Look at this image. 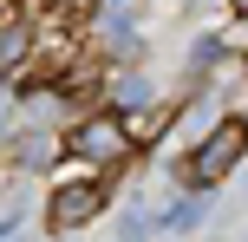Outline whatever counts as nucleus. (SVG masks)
<instances>
[{
	"label": "nucleus",
	"instance_id": "2",
	"mask_svg": "<svg viewBox=\"0 0 248 242\" xmlns=\"http://www.w3.org/2000/svg\"><path fill=\"white\" fill-rule=\"evenodd\" d=\"M242 157H248V118H222V125L202 131V144L183 157V170H176V177H183L189 190H216V183H222Z\"/></svg>",
	"mask_w": 248,
	"mask_h": 242
},
{
	"label": "nucleus",
	"instance_id": "3",
	"mask_svg": "<svg viewBox=\"0 0 248 242\" xmlns=\"http://www.w3.org/2000/svg\"><path fill=\"white\" fill-rule=\"evenodd\" d=\"M98 210H105V183H98V170H85L78 183H59V190H52L46 223H52L59 236H72V229H85V223L98 216Z\"/></svg>",
	"mask_w": 248,
	"mask_h": 242
},
{
	"label": "nucleus",
	"instance_id": "4",
	"mask_svg": "<svg viewBox=\"0 0 248 242\" xmlns=\"http://www.w3.org/2000/svg\"><path fill=\"white\" fill-rule=\"evenodd\" d=\"M229 7H235V13H248V0H229Z\"/></svg>",
	"mask_w": 248,
	"mask_h": 242
},
{
	"label": "nucleus",
	"instance_id": "5",
	"mask_svg": "<svg viewBox=\"0 0 248 242\" xmlns=\"http://www.w3.org/2000/svg\"><path fill=\"white\" fill-rule=\"evenodd\" d=\"M0 242H13V236H0Z\"/></svg>",
	"mask_w": 248,
	"mask_h": 242
},
{
	"label": "nucleus",
	"instance_id": "1",
	"mask_svg": "<svg viewBox=\"0 0 248 242\" xmlns=\"http://www.w3.org/2000/svg\"><path fill=\"white\" fill-rule=\"evenodd\" d=\"M65 151H72L85 170H98V177H105V170H124V164H131V151H137L131 118H124L118 105H111V112H85L72 131H65Z\"/></svg>",
	"mask_w": 248,
	"mask_h": 242
}]
</instances>
